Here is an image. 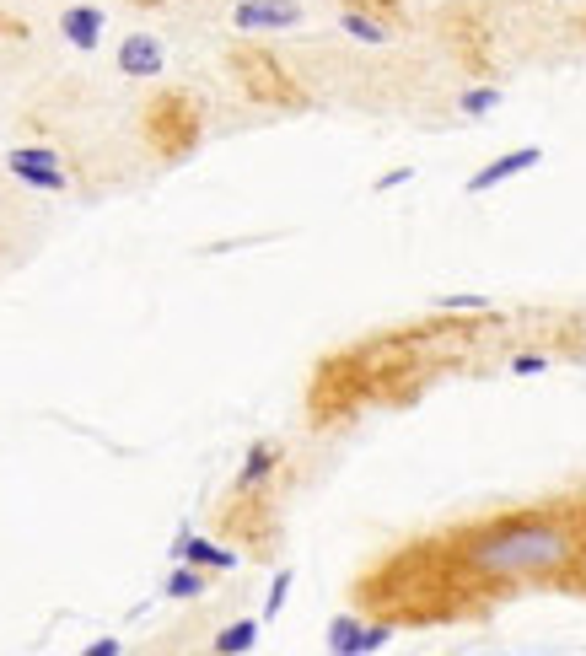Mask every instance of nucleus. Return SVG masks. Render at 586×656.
Masks as SVG:
<instances>
[{
    "label": "nucleus",
    "instance_id": "aec40b11",
    "mask_svg": "<svg viewBox=\"0 0 586 656\" xmlns=\"http://www.w3.org/2000/svg\"><path fill=\"white\" fill-rule=\"evenodd\" d=\"M409 178H414V167H393V173L377 178V194H388V189H398V183H409Z\"/></svg>",
    "mask_w": 586,
    "mask_h": 656
},
{
    "label": "nucleus",
    "instance_id": "423d86ee",
    "mask_svg": "<svg viewBox=\"0 0 586 656\" xmlns=\"http://www.w3.org/2000/svg\"><path fill=\"white\" fill-rule=\"evenodd\" d=\"M393 640L388 624H361V619H334L328 624V651L334 656H371Z\"/></svg>",
    "mask_w": 586,
    "mask_h": 656
},
{
    "label": "nucleus",
    "instance_id": "f257e3e1",
    "mask_svg": "<svg viewBox=\"0 0 586 656\" xmlns=\"http://www.w3.org/2000/svg\"><path fill=\"white\" fill-rule=\"evenodd\" d=\"M140 135H146V146L162 156V162H183V156H194L199 140H205V113H199L194 92L162 87L146 103V113H140Z\"/></svg>",
    "mask_w": 586,
    "mask_h": 656
},
{
    "label": "nucleus",
    "instance_id": "9b49d317",
    "mask_svg": "<svg viewBox=\"0 0 586 656\" xmlns=\"http://www.w3.org/2000/svg\"><path fill=\"white\" fill-rule=\"evenodd\" d=\"M60 33H65L70 49H97V38H103V11L97 6H65Z\"/></svg>",
    "mask_w": 586,
    "mask_h": 656
},
{
    "label": "nucleus",
    "instance_id": "20e7f679",
    "mask_svg": "<svg viewBox=\"0 0 586 656\" xmlns=\"http://www.w3.org/2000/svg\"><path fill=\"white\" fill-rule=\"evenodd\" d=\"M6 167L27 183V189H44V194H65L70 189L65 156L49 151V146H17V151L6 156Z\"/></svg>",
    "mask_w": 586,
    "mask_h": 656
},
{
    "label": "nucleus",
    "instance_id": "f3484780",
    "mask_svg": "<svg viewBox=\"0 0 586 656\" xmlns=\"http://www.w3.org/2000/svg\"><path fill=\"white\" fill-rule=\"evenodd\" d=\"M441 312H490V296H474V291H452V296H441Z\"/></svg>",
    "mask_w": 586,
    "mask_h": 656
},
{
    "label": "nucleus",
    "instance_id": "6ab92c4d",
    "mask_svg": "<svg viewBox=\"0 0 586 656\" xmlns=\"http://www.w3.org/2000/svg\"><path fill=\"white\" fill-rule=\"evenodd\" d=\"M511 372H517V377H543V372H549V361H543V355H517Z\"/></svg>",
    "mask_w": 586,
    "mask_h": 656
},
{
    "label": "nucleus",
    "instance_id": "4468645a",
    "mask_svg": "<svg viewBox=\"0 0 586 656\" xmlns=\"http://www.w3.org/2000/svg\"><path fill=\"white\" fill-rule=\"evenodd\" d=\"M199 592H205V570L178 560V570L167 576V597H199Z\"/></svg>",
    "mask_w": 586,
    "mask_h": 656
},
{
    "label": "nucleus",
    "instance_id": "f8f14e48",
    "mask_svg": "<svg viewBox=\"0 0 586 656\" xmlns=\"http://www.w3.org/2000/svg\"><path fill=\"white\" fill-rule=\"evenodd\" d=\"M339 27H345L355 44H371V49H382V44L393 38V27H388V22H382V17H371V11H355V6H345Z\"/></svg>",
    "mask_w": 586,
    "mask_h": 656
},
{
    "label": "nucleus",
    "instance_id": "412c9836",
    "mask_svg": "<svg viewBox=\"0 0 586 656\" xmlns=\"http://www.w3.org/2000/svg\"><path fill=\"white\" fill-rule=\"evenodd\" d=\"M87 656H119V640H92Z\"/></svg>",
    "mask_w": 586,
    "mask_h": 656
},
{
    "label": "nucleus",
    "instance_id": "7ed1b4c3",
    "mask_svg": "<svg viewBox=\"0 0 586 656\" xmlns=\"http://www.w3.org/2000/svg\"><path fill=\"white\" fill-rule=\"evenodd\" d=\"M232 76H237V87L253 97V103H264V108H307V92H302V81L285 70L280 54H269L264 44H237L232 54Z\"/></svg>",
    "mask_w": 586,
    "mask_h": 656
},
{
    "label": "nucleus",
    "instance_id": "39448f33",
    "mask_svg": "<svg viewBox=\"0 0 586 656\" xmlns=\"http://www.w3.org/2000/svg\"><path fill=\"white\" fill-rule=\"evenodd\" d=\"M296 22H302V6H296V0H242L232 11L237 33H280V27H296Z\"/></svg>",
    "mask_w": 586,
    "mask_h": 656
},
{
    "label": "nucleus",
    "instance_id": "a211bd4d",
    "mask_svg": "<svg viewBox=\"0 0 586 656\" xmlns=\"http://www.w3.org/2000/svg\"><path fill=\"white\" fill-rule=\"evenodd\" d=\"M285 592H291V570H280V576H275V587H269V603H264V619H280Z\"/></svg>",
    "mask_w": 586,
    "mask_h": 656
},
{
    "label": "nucleus",
    "instance_id": "6e6552de",
    "mask_svg": "<svg viewBox=\"0 0 586 656\" xmlns=\"http://www.w3.org/2000/svg\"><path fill=\"white\" fill-rule=\"evenodd\" d=\"M538 162H543V151H538V146H517V151L495 156L490 167H479V173L468 178V194H490L495 183H506V178H517V173H533Z\"/></svg>",
    "mask_w": 586,
    "mask_h": 656
},
{
    "label": "nucleus",
    "instance_id": "0eeeda50",
    "mask_svg": "<svg viewBox=\"0 0 586 656\" xmlns=\"http://www.w3.org/2000/svg\"><path fill=\"white\" fill-rule=\"evenodd\" d=\"M275 474H280V441H253L248 458H242V468H237L232 495H259Z\"/></svg>",
    "mask_w": 586,
    "mask_h": 656
},
{
    "label": "nucleus",
    "instance_id": "4be33fe9",
    "mask_svg": "<svg viewBox=\"0 0 586 656\" xmlns=\"http://www.w3.org/2000/svg\"><path fill=\"white\" fill-rule=\"evenodd\" d=\"M135 6H162V0H135Z\"/></svg>",
    "mask_w": 586,
    "mask_h": 656
},
{
    "label": "nucleus",
    "instance_id": "dca6fc26",
    "mask_svg": "<svg viewBox=\"0 0 586 656\" xmlns=\"http://www.w3.org/2000/svg\"><path fill=\"white\" fill-rule=\"evenodd\" d=\"M345 6H355V11H371V17H382V22H398L404 17V0H345Z\"/></svg>",
    "mask_w": 586,
    "mask_h": 656
},
{
    "label": "nucleus",
    "instance_id": "f03ea898",
    "mask_svg": "<svg viewBox=\"0 0 586 656\" xmlns=\"http://www.w3.org/2000/svg\"><path fill=\"white\" fill-rule=\"evenodd\" d=\"M565 554H570V544H565L560 527L527 522V527H506V533H495L490 544H479L474 549V565L495 570V576H527V570L560 565Z\"/></svg>",
    "mask_w": 586,
    "mask_h": 656
},
{
    "label": "nucleus",
    "instance_id": "ddd939ff",
    "mask_svg": "<svg viewBox=\"0 0 586 656\" xmlns=\"http://www.w3.org/2000/svg\"><path fill=\"white\" fill-rule=\"evenodd\" d=\"M221 656H237V651H253L259 646V619H237V624H226V630L210 640Z\"/></svg>",
    "mask_w": 586,
    "mask_h": 656
},
{
    "label": "nucleus",
    "instance_id": "1a4fd4ad",
    "mask_svg": "<svg viewBox=\"0 0 586 656\" xmlns=\"http://www.w3.org/2000/svg\"><path fill=\"white\" fill-rule=\"evenodd\" d=\"M162 65H167V49L156 44L151 33H130L119 44V76H162Z\"/></svg>",
    "mask_w": 586,
    "mask_h": 656
},
{
    "label": "nucleus",
    "instance_id": "9d476101",
    "mask_svg": "<svg viewBox=\"0 0 586 656\" xmlns=\"http://www.w3.org/2000/svg\"><path fill=\"white\" fill-rule=\"evenodd\" d=\"M173 560H189V565H199V570H232V565H237V549H221V544H210V538L178 533Z\"/></svg>",
    "mask_w": 586,
    "mask_h": 656
},
{
    "label": "nucleus",
    "instance_id": "2eb2a0df",
    "mask_svg": "<svg viewBox=\"0 0 586 656\" xmlns=\"http://www.w3.org/2000/svg\"><path fill=\"white\" fill-rule=\"evenodd\" d=\"M457 108H463L468 119H484V113H495V108H500V87H468Z\"/></svg>",
    "mask_w": 586,
    "mask_h": 656
}]
</instances>
